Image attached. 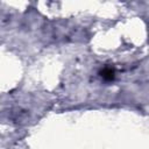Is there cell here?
Masks as SVG:
<instances>
[{
  "mask_svg": "<svg viewBox=\"0 0 149 149\" xmlns=\"http://www.w3.org/2000/svg\"><path fill=\"white\" fill-rule=\"evenodd\" d=\"M99 76L105 81H112L115 79V69L112 66H104L99 71Z\"/></svg>",
  "mask_w": 149,
  "mask_h": 149,
  "instance_id": "1",
  "label": "cell"
}]
</instances>
